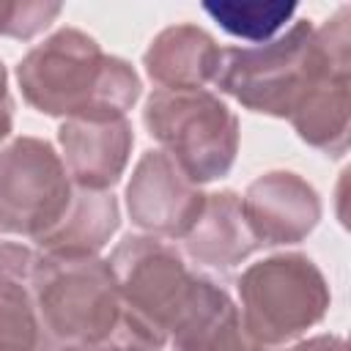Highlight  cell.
Wrapping results in <instances>:
<instances>
[{"mask_svg":"<svg viewBox=\"0 0 351 351\" xmlns=\"http://www.w3.org/2000/svg\"><path fill=\"white\" fill-rule=\"evenodd\" d=\"M71 197L66 165L47 140L16 137L0 151V233L38 241L66 217Z\"/></svg>","mask_w":351,"mask_h":351,"instance_id":"52a82bcc","label":"cell"},{"mask_svg":"<svg viewBox=\"0 0 351 351\" xmlns=\"http://www.w3.org/2000/svg\"><path fill=\"white\" fill-rule=\"evenodd\" d=\"M60 11V3L47 0H0V36L27 41L47 30Z\"/></svg>","mask_w":351,"mask_h":351,"instance_id":"e0dca14e","label":"cell"},{"mask_svg":"<svg viewBox=\"0 0 351 351\" xmlns=\"http://www.w3.org/2000/svg\"><path fill=\"white\" fill-rule=\"evenodd\" d=\"M184 247L192 261L214 269H230L252 255L258 244L244 222L241 197L230 189L206 195L197 222L184 236Z\"/></svg>","mask_w":351,"mask_h":351,"instance_id":"4fadbf2b","label":"cell"},{"mask_svg":"<svg viewBox=\"0 0 351 351\" xmlns=\"http://www.w3.org/2000/svg\"><path fill=\"white\" fill-rule=\"evenodd\" d=\"M5 340H41V332L33 307L25 299L0 291V343Z\"/></svg>","mask_w":351,"mask_h":351,"instance_id":"ac0fdd59","label":"cell"},{"mask_svg":"<svg viewBox=\"0 0 351 351\" xmlns=\"http://www.w3.org/2000/svg\"><path fill=\"white\" fill-rule=\"evenodd\" d=\"M16 80L38 112L85 121L126 118L143 88L126 60L104 55L96 38L77 27H60L33 47L19 60Z\"/></svg>","mask_w":351,"mask_h":351,"instance_id":"7a4b0ae2","label":"cell"},{"mask_svg":"<svg viewBox=\"0 0 351 351\" xmlns=\"http://www.w3.org/2000/svg\"><path fill=\"white\" fill-rule=\"evenodd\" d=\"M203 203L206 195L165 151H145L126 186L132 222L165 239H184L197 222Z\"/></svg>","mask_w":351,"mask_h":351,"instance_id":"ba28073f","label":"cell"},{"mask_svg":"<svg viewBox=\"0 0 351 351\" xmlns=\"http://www.w3.org/2000/svg\"><path fill=\"white\" fill-rule=\"evenodd\" d=\"M170 351H271L241 324L239 307L211 280H195V291L170 332Z\"/></svg>","mask_w":351,"mask_h":351,"instance_id":"8fae6325","label":"cell"},{"mask_svg":"<svg viewBox=\"0 0 351 351\" xmlns=\"http://www.w3.org/2000/svg\"><path fill=\"white\" fill-rule=\"evenodd\" d=\"M288 351H346V340L335 337V335H318V337H310L304 343H296Z\"/></svg>","mask_w":351,"mask_h":351,"instance_id":"ffe728a7","label":"cell"},{"mask_svg":"<svg viewBox=\"0 0 351 351\" xmlns=\"http://www.w3.org/2000/svg\"><path fill=\"white\" fill-rule=\"evenodd\" d=\"M296 3L285 0H208L203 11L230 36L247 41H269L296 14Z\"/></svg>","mask_w":351,"mask_h":351,"instance_id":"2e32d148","label":"cell"},{"mask_svg":"<svg viewBox=\"0 0 351 351\" xmlns=\"http://www.w3.org/2000/svg\"><path fill=\"white\" fill-rule=\"evenodd\" d=\"M222 49L197 25L165 27L143 55L148 77L159 90H203L217 80Z\"/></svg>","mask_w":351,"mask_h":351,"instance_id":"7c38bea8","label":"cell"},{"mask_svg":"<svg viewBox=\"0 0 351 351\" xmlns=\"http://www.w3.org/2000/svg\"><path fill=\"white\" fill-rule=\"evenodd\" d=\"M241 214L258 247L296 244L318 225L321 200L296 173L274 170L247 186Z\"/></svg>","mask_w":351,"mask_h":351,"instance_id":"9c48e42d","label":"cell"},{"mask_svg":"<svg viewBox=\"0 0 351 351\" xmlns=\"http://www.w3.org/2000/svg\"><path fill=\"white\" fill-rule=\"evenodd\" d=\"M348 69L351 63L329 69L288 118L307 145L329 156H343L348 151Z\"/></svg>","mask_w":351,"mask_h":351,"instance_id":"9a60e30c","label":"cell"},{"mask_svg":"<svg viewBox=\"0 0 351 351\" xmlns=\"http://www.w3.org/2000/svg\"><path fill=\"white\" fill-rule=\"evenodd\" d=\"M0 351H47L41 340H5L0 343Z\"/></svg>","mask_w":351,"mask_h":351,"instance_id":"7402d4cb","label":"cell"},{"mask_svg":"<svg viewBox=\"0 0 351 351\" xmlns=\"http://www.w3.org/2000/svg\"><path fill=\"white\" fill-rule=\"evenodd\" d=\"M239 296L244 329L269 348L315 326L332 302L321 269L299 252L252 263L239 277Z\"/></svg>","mask_w":351,"mask_h":351,"instance_id":"8992f818","label":"cell"},{"mask_svg":"<svg viewBox=\"0 0 351 351\" xmlns=\"http://www.w3.org/2000/svg\"><path fill=\"white\" fill-rule=\"evenodd\" d=\"M348 47V8H340L321 27L296 19L282 36L261 47L222 49L214 85L252 112L291 118L329 69L351 63Z\"/></svg>","mask_w":351,"mask_h":351,"instance_id":"6da1fadb","label":"cell"},{"mask_svg":"<svg viewBox=\"0 0 351 351\" xmlns=\"http://www.w3.org/2000/svg\"><path fill=\"white\" fill-rule=\"evenodd\" d=\"M121 315L112 335L118 351H165L197 274L154 236H126L110 255Z\"/></svg>","mask_w":351,"mask_h":351,"instance_id":"3957f363","label":"cell"},{"mask_svg":"<svg viewBox=\"0 0 351 351\" xmlns=\"http://www.w3.org/2000/svg\"><path fill=\"white\" fill-rule=\"evenodd\" d=\"M58 140L66 156V173L77 186L96 192H107L112 184H118L134 145V134L126 118H69L60 126Z\"/></svg>","mask_w":351,"mask_h":351,"instance_id":"30bf717a","label":"cell"},{"mask_svg":"<svg viewBox=\"0 0 351 351\" xmlns=\"http://www.w3.org/2000/svg\"><path fill=\"white\" fill-rule=\"evenodd\" d=\"M11 123H14V101L8 93V74H5V66L0 60V143L8 137Z\"/></svg>","mask_w":351,"mask_h":351,"instance_id":"d6986e66","label":"cell"},{"mask_svg":"<svg viewBox=\"0 0 351 351\" xmlns=\"http://www.w3.org/2000/svg\"><path fill=\"white\" fill-rule=\"evenodd\" d=\"M22 299L36 313L44 348L112 340L121 315L115 274L96 255L58 258L36 252Z\"/></svg>","mask_w":351,"mask_h":351,"instance_id":"277c9868","label":"cell"},{"mask_svg":"<svg viewBox=\"0 0 351 351\" xmlns=\"http://www.w3.org/2000/svg\"><path fill=\"white\" fill-rule=\"evenodd\" d=\"M118 222L121 214L112 192L77 186L66 217L36 244L41 247V252L58 258H93L118 230Z\"/></svg>","mask_w":351,"mask_h":351,"instance_id":"5bb4252c","label":"cell"},{"mask_svg":"<svg viewBox=\"0 0 351 351\" xmlns=\"http://www.w3.org/2000/svg\"><path fill=\"white\" fill-rule=\"evenodd\" d=\"M55 351H118V346L112 340H101V343H69V346H60Z\"/></svg>","mask_w":351,"mask_h":351,"instance_id":"44dd1931","label":"cell"},{"mask_svg":"<svg viewBox=\"0 0 351 351\" xmlns=\"http://www.w3.org/2000/svg\"><path fill=\"white\" fill-rule=\"evenodd\" d=\"M143 123L192 184L222 178L236 162L239 118L208 90H154Z\"/></svg>","mask_w":351,"mask_h":351,"instance_id":"5b68a950","label":"cell"}]
</instances>
